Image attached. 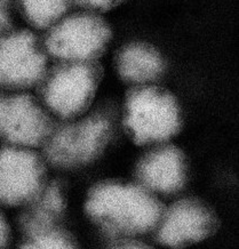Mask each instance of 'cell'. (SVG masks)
<instances>
[{
  "label": "cell",
  "mask_w": 239,
  "mask_h": 249,
  "mask_svg": "<svg viewBox=\"0 0 239 249\" xmlns=\"http://www.w3.org/2000/svg\"><path fill=\"white\" fill-rule=\"evenodd\" d=\"M165 206L137 183L102 181L88 190L85 214L107 237H141L155 231Z\"/></svg>",
  "instance_id": "obj_1"
},
{
  "label": "cell",
  "mask_w": 239,
  "mask_h": 249,
  "mask_svg": "<svg viewBox=\"0 0 239 249\" xmlns=\"http://www.w3.org/2000/svg\"><path fill=\"white\" fill-rule=\"evenodd\" d=\"M182 124L181 107L172 91L155 84L134 85L126 91L123 126L135 145L168 142Z\"/></svg>",
  "instance_id": "obj_2"
},
{
  "label": "cell",
  "mask_w": 239,
  "mask_h": 249,
  "mask_svg": "<svg viewBox=\"0 0 239 249\" xmlns=\"http://www.w3.org/2000/svg\"><path fill=\"white\" fill-rule=\"evenodd\" d=\"M109 113L96 110L83 118L54 124L45 142L42 156L51 166L78 168L95 161L107 149L113 134Z\"/></svg>",
  "instance_id": "obj_3"
},
{
  "label": "cell",
  "mask_w": 239,
  "mask_h": 249,
  "mask_svg": "<svg viewBox=\"0 0 239 249\" xmlns=\"http://www.w3.org/2000/svg\"><path fill=\"white\" fill-rule=\"evenodd\" d=\"M103 76L97 60L58 61L37 85L39 98L61 120L78 118L91 107Z\"/></svg>",
  "instance_id": "obj_4"
},
{
  "label": "cell",
  "mask_w": 239,
  "mask_h": 249,
  "mask_svg": "<svg viewBox=\"0 0 239 249\" xmlns=\"http://www.w3.org/2000/svg\"><path fill=\"white\" fill-rule=\"evenodd\" d=\"M112 30L99 13L67 14L46 30L42 38L48 56L57 61H93L106 53Z\"/></svg>",
  "instance_id": "obj_5"
},
{
  "label": "cell",
  "mask_w": 239,
  "mask_h": 249,
  "mask_svg": "<svg viewBox=\"0 0 239 249\" xmlns=\"http://www.w3.org/2000/svg\"><path fill=\"white\" fill-rule=\"evenodd\" d=\"M44 41L28 29L0 34V90H24L37 86L48 69Z\"/></svg>",
  "instance_id": "obj_6"
},
{
  "label": "cell",
  "mask_w": 239,
  "mask_h": 249,
  "mask_svg": "<svg viewBox=\"0 0 239 249\" xmlns=\"http://www.w3.org/2000/svg\"><path fill=\"white\" fill-rule=\"evenodd\" d=\"M220 227L217 213L198 198H183L165 207L155 230L159 245L185 248L215 234Z\"/></svg>",
  "instance_id": "obj_7"
},
{
  "label": "cell",
  "mask_w": 239,
  "mask_h": 249,
  "mask_svg": "<svg viewBox=\"0 0 239 249\" xmlns=\"http://www.w3.org/2000/svg\"><path fill=\"white\" fill-rule=\"evenodd\" d=\"M46 184L44 158L30 147H0V205L25 206Z\"/></svg>",
  "instance_id": "obj_8"
},
{
  "label": "cell",
  "mask_w": 239,
  "mask_h": 249,
  "mask_svg": "<svg viewBox=\"0 0 239 249\" xmlns=\"http://www.w3.org/2000/svg\"><path fill=\"white\" fill-rule=\"evenodd\" d=\"M53 124L50 114L32 95H8L0 90V139L8 144L41 146Z\"/></svg>",
  "instance_id": "obj_9"
},
{
  "label": "cell",
  "mask_w": 239,
  "mask_h": 249,
  "mask_svg": "<svg viewBox=\"0 0 239 249\" xmlns=\"http://www.w3.org/2000/svg\"><path fill=\"white\" fill-rule=\"evenodd\" d=\"M188 161L184 152L171 143L156 144L137 160L134 178L137 184L152 193L176 195L188 182Z\"/></svg>",
  "instance_id": "obj_10"
},
{
  "label": "cell",
  "mask_w": 239,
  "mask_h": 249,
  "mask_svg": "<svg viewBox=\"0 0 239 249\" xmlns=\"http://www.w3.org/2000/svg\"><path fill=\"white\" fill-rule=\"evenodd\" d=\"M114 69L124 83L155 84L167 70V63L158 48L146 41H130L114 55Z\"/></svg>",
  "instance_id": "obj_11"
},
{
  "label": "cell",
  "mask_w": 239,
  "mask_h": 249,
  "mask_svg": "<svg viewBox=\"0 0 239 249\" xmlns=\"http://www.w3.org/2000/svg\"><path fill=\"white\" fill-rule=\"evenodd\" d=\"M25 206L19 218L24 234L56 227L67 209V188L57 179L46 183L39 195Z\"/></svg>",
  "instance_id": "obj_12"
},
{
  "label": "cell",
  "mask_w": 239,
  "mask_h": 249,
  "mask_svg": "<svg viewBox=\"0 0 239 249\" xmlns=\"http://www.w3.org/2000/svg\"><path fill=\"white\" fill-rule=\"evenodd\" d=\"M74 0H14V7L30 27L47 30L70 12Z\"/></svg>",
  "instance_id": "obj_13"
},
{
  "label": "cell",
  "mask_w": 239,
  "mask_h": 249,
  "mask_svg": "<svg viewBox=\"0 0 239 249\" xmlns=\"http://www.w3.org/2000/svg\"><path fill=\"white\" fill-rule=\"evenodd\" d=\"M21 247L29 249H74L78 248V242L70 232L56 225L25 234Z\"/></svg>",
  "instance_id": "obj_14"
},
{
  "label": "cell",
  "mask_w": 239,
  "mask_h": 249,
  "mask_svg": "<svg viewBox=\"0 0 239 249\" xmlns=\"http://www.w3.org/2000/svg\"><path fill=\"white\" fill-rule=\"evenodd\" d=\"M129 0H74V5L95 13H104L118 7Z\"/></svg>",
  "instance_id": "obj_15"
},
{
  "label": "cell",
  "mask_w": 239,
  "mask_h": 249,
  "mask_svg": "<svg viewBox=\"0 0 239 249\" xmlns=\"http://www.w3.org/2000/svg\"><path fill=\"white\" fill-rule=\"evenodd\" d=\"M14 0H0V34L13 28Z\"/></svg>",
  "instance_id": "obj_16"
},
{
  "label": "cell",
  "mask_w": 239,
  "mask_h": 249,
  "mask_svg": "<svg viewBox=\"0 0 239 249\" xmlns=\"http://www.w3.org/2000/svg\"><path fill=\"white\" fill-rule=\"evenodd\" d=\"M109 248H119V249H147L151 248L143 241L137 240L134 237H123V238H112L109 240Z\"/></svg>",
  "instance_id": "obj_17"
},
{
  "label": "cell",
  "mask_w": 239,
  "mask_h": 249,
  "mask_svg": "<svg viewBox=\"0 0 239 249\" xmlns=\"http://www.w3.org/2000/svg\"><path fill=\"white\" fill-rule=\"evenodd\" d=\"M11 240V228L7 219L0 211V248H4Z\"/></svg>",
  "instance_id": "obj_18"
}]
</instances>
